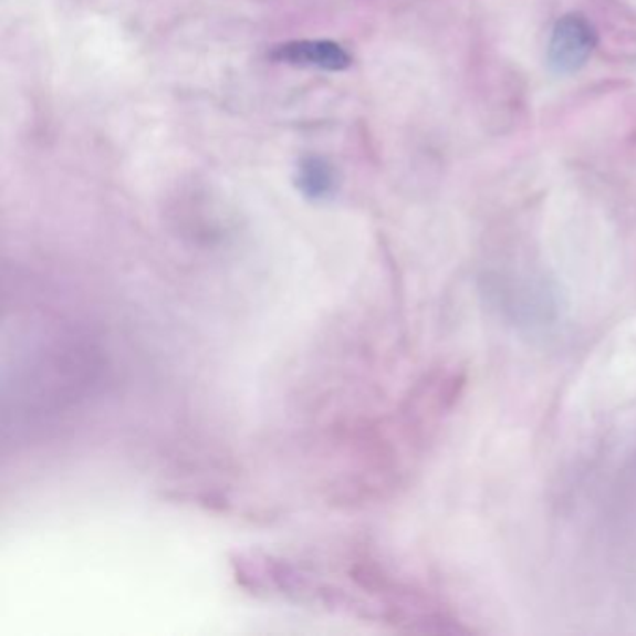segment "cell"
Wrapping results in <instances>:
<instances>
[{
	"label": "cell",
	"mask_w": 636,
	"mask_h": 636,
	"mask_svg": "<svg viewBox=\"0 0 636 636\" xmlns=\"http://www.w3.org/2000/svg\"><path fill=\"white\" fill-rule=\"evenodd\" d=\"M595 32L583 15H565L549 43V66L560 75L577 72L594 51Z\"/></svg>",
	"instance_id": "6da1fadb"
},
{
	"label": "cell",
	"mask_w": 636,
	"mask_h": 636,
	"mask_svg": "<svg viewBox=\"0 0 636 636\" xmlns=\"http://www.w3.org/2000/svg\"><path fill=\"white\" fill-rule=\"evenodd\" d=\"M299 184L303 187L304 192L310 197H323L331 192V185H333V174L331 168L325 163L317 161V159H310L304 163L301 168V179Z\"/></svg>",
	"instance_id": "3957f363"
},
{
	"label": "cell",
	"mask_w": 636,
	"mask_h": 636,
	"mask_svg": "<svg viewBox=\"0 0 636 636\" xmlns=\"http://www.w3.org/2000/svg\"><path fill=\"white\" fill-rule=\"evenodd\" d=\"M273 59L293 66L320 67L325 72H342L352 62V56L338 43L325 40L285 43L274 51Z\"/></svg>",
	"instance_id": "7a4b0ae2"
}]
</instances>
